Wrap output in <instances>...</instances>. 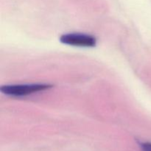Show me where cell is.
<instances>
[{"mask_svg":"<svg viewBox=\"0 0 151 151\" xmlns=\"http://www.w3.org/2000/svg\"><path fill=\"white\" fill-rule=\"evenodd\" d=\"M51 87V85L44 83L6 85L1 86L0 91L6 95L12 97H24L39 91H45Z\"/></svg>","mask_w":151,"mask_h":151,"instance_id":"cell-1","label":"cell"},{"mask_svg":"<svg viewBox=\"0 0 151 151\" xmlns=\"http://www.w3.org/2000/svg\"><path fill=\"white\" fill-rule=\"evenodd\" d=\"M60 41L64 44L81 47H94L97 40L94 36L82 33H67L61 35Z\"/></svg>","mask_w":151,"mask_h":151,"instance_id":"cell-2","label":"cell"},{"mask_svg":"<svg viewBox=\"0 0 151 151\" xmlns=\"http://www.w3.org/2000/svg\"><path fill=\"white\" fill-rule=\"evenodd\" d=\"M139 145L142 151H151V142H141Z\"/></svg>","mask_w":151,"mask_h":151,"instance_id":"cell-3","label":"cell"}]
</instances>
